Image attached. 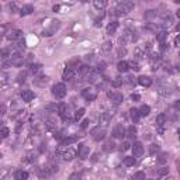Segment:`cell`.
Returning a JSON list of instances; mask_svg holds the SVG:
<instances>
[{
	"instance_id": "cell-1",
	"label": "cell",
	"mask_w": 180,
	"mask_h": 180,
	"mask_svg": "<svg viewBox=\"0 0 180 180\" xmlns=\"http://www.w3.org/2000/svg\"><path fill=\"white\" fill-rule=\"evenodd\" d=\"M134 7H135V3L131 1V0H127V1H121V3H118V4L113 9L111 14L114 16H124V14H127L130 11L132 10Z\"/></svg>"
},
{
	"instance_id": "cell-2",
	"label": "cell",
	"mask_w": 180,
	"mask_h": 180,
	"mask_svg": "<svg viewBox=\"0 0 180 180\" xmlns=\"http://www.w3.org/2000/svg\"><path fill=\"white\" fill-rule=\"evenodd\" d=\"M90 135H91V138H93L94 141L100 142V141H103V139L106 138V135H107L106 128H103L101 125H99V127H94L91 131H90Z\"/></svg>"
},
{
	"instance_id": "cell-3",
	"label": "cell",
	"mask_w": 180,
	"mask_h": 180,
	"mask_svg": "<svg viewBox=\"0 0 180 180\" xmlns=\"http://www.w3.org/2000/svg\"><path fill=\"white\" fill-rule=\"evenodd\" d=\"M52 96L55 99H64L66 96V86L64 83H56L52 86Z\"/></svg>"
},
{
	"instance_id": "cell-4",
	"label": "cell",
	"mask_w": 180,
	"mask_h": 180,
	"mask_svg": "<svg viewBox=\"0 0 180 180\" xmlns=\"http://www.w3.org/2000/svg\"><path fill=\"white\" fill-rule=\"evenodd\" d=\"M23 64H24V58L21 56V53L16 52L10 56V62H9V64H3V66H4V68L7 65H11V66H21Z\"/></svg>"
},
{
	"instance_id": "cell-5",
	"label": "cell",
	"mask_w": 180,
	"mask_h": 180,
	"mask_svg": "<svg viewBox=\"0 0 180 180\" xmlns=\"http://www.w3.org/2000/svg\"><path fill=\"white\" fill-rule=\"evenodd\" d=\"M82 96H83V99L86 101H93L96 100V97H97V91L94 89H91V87H86V89L82 90Z\"/></svg>"
},
{
	"instance_id": "cell-6",
	"label": "cell",
	"mask_w": 180,
	"mask_h": 180,
	"mask_svg": "<svg viewBox=\"0 0 180 180\" xmlns=\"http://www.w3.org/2000/svg\"><path fill=\"white\" fill-rule=\"evenodd\" d=\"M125 134H127V131H125L124 125H121V124H117L116 127H114V130H113V137L118 138V139L124 138V135H125Z\"/></svg>"
},
{
	"instance_id": "cell-7",
	"label": "cell",
	"mask_w": 180,
	"mask_h": 180,
	"mask_svg": "<svg viewBox=\"0 0 180 180\" xmlns=\"http://www.w3.org/2000/svg\"><path fill=\"white\" fill-rule=\"evenodd\" d=\"M21 34L23 32L20 31V30H11L10 32H7V35H6V37H7V40H10V41H20V40H21Z\"/></svg>"
},
{
	"instance_id": "cell-8",
	"label": "cell",
	"mask_w": 180,
	"mask_h": 180,
	"mask_svg": "<svg viewBox=\"0 0 180 180\" xmlns=\"http://www.w3.org/2000/svg\"><path fill=\"white\" fill-rule=\"evenodd\" d=\"M132 152H134V156L135 158H139V156H142L143 152H145V149H143V145L141 142H135L132 145Z\"/></svg>"
},
{
	"instance_id": "cell-9",
	"label": "cell",
	"mask_w": 180,
	"mask_h": 180,
	"mask_svg": "<svg viewBox=\"0 0 180 180\" xmlns=\"http://www.w3.org/2000/svg\"><path fill=\"white\" fill-rule=\"evenodd\" d=\"M89 156V148L86 146L85 143H80L78 148V158L79 159H86Z\"/></svg>"
},
{
	"instance_id": "cell-10",
	"label": "cell",
	"mask_w": 180,
	"mask_h": 180,
	"mask_svg": "<svg viewBox=\"0 0 180 180\" xmlns=\"http://www.w3.org/2000/svg\"><path fill=\"white\" fill-rule=\"evenodd\" d=\"M108 97H110V100L114 104H120L122 101V99H124L121 93H117V91H108Z\"/></svg>"
},
{
	"instance_id": "cell-11",
	"label": "cell",
	"mask_w": 180,
	"mask_h": 180,
	"mask_svg": "<svg viewBox=\"0 0 180 180\" xmlns=\"http://www.w3.org/2000/svg\"><path fill=\"white\" fill-rule=\"evenodd\" d=\"M34 97H35V94H34V91H31V90H28V89H24L21 90V99L23 101H31L34 100Z\"/></svg>"
},
{
	"instance_id": "cell-12",
	"label": "cell",
	"mask_w": 180,
	"mask_h": 180,
	"mask_svg": "<svg viewBox=\"0 0 180 180\" xmlns=\"http://www.w3.org/2000/svg\"><path fill=\"white\" fill-rule=\"evenodd\" d=\"M138 83L143 87H149V86L152 85V79L149 78V76H139L138 78Z\"/></svg>"
},
{
	"instance_id": "cell-13",
	"label": "cell",
	"mask_w": 180,
	"mask_h": 180,
	"mask_svg": "<svg viewBox=\"0 0 180 180\" xmlns=\"http://www.w3.org/2000/svg\"><path fill=\"white\" fill-rule=\"evenodd\" d=\"M73 76H75V69L68 66V68L64 70V80H66V82H68V80H72Z\"/></svg>"
},
{
	"instance_id": "cell-14",
	"label": "cell",
	"mask_w": 180,
	"mask_h": 180,
	"mask_svg": "<svg viewBox=\"0 0 180 180\" xmlns=\"http://www.w3.org/2000/svg\"><path fill=\"white\" fill-rule=\"evenodd\" d=\"M75 155H78V152H75L72 148H68V151H65L64 154H62V158L65 160H72L75 158Z\"/></svg>"
},
{
	"instance_id": "cell-15",
	"label": "cell",
	"mask_w": 180,
	"mask_h": 180,
	"mask_svg": "<svg viewBox=\"0 0 180 180\" xmlns=\"http://www.w3.org/2000/svg\"><path fill=\"white\" fill-rule=\"evenodd\" d=\"M117 28H118V23H117V21H111V23H108V26H107L106 31H107V34H108V35H113V34L117 31Z\"/></svg>"
},
{
	"instance_id": "cell-16",
	"label": "cell",
	"mask_w": 180,
	"mask_h": 180,
	"mask_svg": "<svg viewBox=\"0 0 180 180\" xmlns=\"http://www.w3.org/2000/svg\"><path fill=\"white\" fill-rule=\"evenodd\" d=\"M117 69H118V72H121V73L124 72L125 73L128 69H130V64H128L127 61H120L118 65H117Z\"/></svg>"
},
{
	"instance_id": "cell-17",
	"label": "cell",
	"mask_w": 180,
	"mask_h": 180,
	"mask_svg": "<svg viewBox=\"0 0 180 180\" xmlns=\"http://www.w3.org/2000/svg\"><path fill=\"white\" fill-rule=\"evenodd\" d=\"M32 11H34V7L31 4H26L20 9V14L21 16H28V14H31Z\"/></svg>"
},
{
	"instance_id": "cell-18",
	"label": "cell",
	"mask_w": 180,
	"mask_h": 180,
	"mask_svg": "<svg viewBox=\"0 0 180 180\" xmlns=\"http://www.w3.org/2000/svg\"><path fill=\"white\" fill-rule=\"evenodd\" d=\"M14 179L16 180H27L28 179V173L26 170H17L14 173Z\"/></svg>"
},
{
	"instance_id": "cell-19",
	"label": "cell",
	"mask_w": 180,
	"mask_h": 180,
	"mask_svg": "<svg viewBox=\"0 0 180 180\" xmlns=\"http://www.w3.org/2000/svg\"><path fill=\"white\" fill-rule=\"evenodd\" d=\"M130 116H131V120L137 124V122L139 121L141 114H139V110H137V108H131V110H130Z\"/></svg>"
},
{
	"instance_id": "cell-20",
	"label": "cell",
	"mask_w": 180,
	"mask_h": 180,
	"mask_svg": "<svg viewBox=\"0 0 180 180\" xmlns=\"http://www.w3.org/2000/svg\"><path fill=\"white\" fill-rule=\"evenodd\" d=\"M45 128L49 130V131H52L56 128V121H55V118H48L47 121H45Z\"/></svg>"
},
{
	"instance_id": "cell-21",
	"label": "cell",
	"mask_w": 180,
	"mask_h": 180,
	"mask_svg": "<svg viewBox=\"0 0 180 180\" xmlns=\"http://www.w3.org/2000/svg\"><path fill=\"white\" fill-rule=\"evenodd\" d=\"M76 141H78V137H66L64 141L61 142V146H69L70 143L76 142Z\"/></svg>"
},
{
	"instance_id": "cell-22",
	"label": "cell",
	"mask_w": 180,
	"mask_h": 180,
	"mask_svg": "<svg viewBox=\"0 0 180 180\" xmlns=\"http://www.w3.org/2000/svg\"><path fill=\"white\" fill-rule=\"evenodd\" d=\"M110 118H111V114H108V113H103V114L100 116V124L107 125V124L110 122Z\"/></svg>"
},
{
	"instance_id": "cell-23",
	"label": "cell",
	"mask_w": 180,
	"mask_h": 180,
	"mask_svg": "<svg viewBox=\"0 0 180 180\" xmlns=\"http://www.w3.org/2000/svg\"><path fill=\"white\" fill-rule=\"evenodd\" d=\"M93 6H94L97 10H103V9L107 6V1L106 0H94V1H93Z\"/></svg>"
},
{
	"instance_id": "cell-24",
	"label": "cell",
	"mask_w": 180,
	"mask_h": 180,
	"mask_svg": "<svg viewBox=\"0 0 180 180\" xmlns=\"http://www.w3.org/2000/svg\"><path fill=\"white\" fill-rule=\"evenodd\" d=\"M149 113H151V107L146 106V104L141 106V108H139V114H141V117H146V116H149Z\"/></svg>"
},
{
	"instance_id": "cell-25",
	"label": "cell",
	"mask_w": 180,
	"mask_h": 180,
	"mask_svg": "<svg viewBox=\"0 0 180 180\" xmlns=\"http://www.w3.org/2000/svg\"><path fill=\"white\" fill-rule=\"evenodd\" d=\"M166 37H168L166 31H158V34H156V40H158L160 44H165V40H166Z\"/></svg>"
},
{
	"instance_id": "cell-26",
	"label": "cell",
	"mask_w": 180,
	"mask_h": 180,
	"mask_svg": "<svg viewBox=\"0 0 180 180\" xmlns=\"http://www.w3.org/2000/svg\"><path fill=\"white\" fill-rule=\"evenodd\" d=\"M41 68H42V65L41 64H32L31 66H30V72H31L32 75H35L41 70Z\"/></svg>"
},
{
	"instance_id": "cell-27",
	"label": "cell",
	"mask_w": 180,
	"mask_h": 180,
	"mask_svg": "<svg viewBox=\"0 0 180 180\" xmlns=\"http://www.w3.org/2000/svg\"><path fill=\"white\" fill-rule=\"evenodd\" d=\"M124 165L127 166V168H131L135 165V158L132 156H127V158H124Z\"/></svg>"
},
{
	"instance_id": "cell-28",
	"label": "cell",
	"mask_w": 180,
	"mask_h": 180,
	"mask_svg": "<svg viewBox=\"0 0 180 180\" xmlns=\"http://www.w3.org/2000/svg\"><path fill=\"white\" fill-rule=\"evenodd\" d=\"M165 122H166V116H165V114H159V116L156 117V124H158V127L165 125Z\"/></svg>"
},
{
	"instance_id": "cell-29",
	"label": "cell",
	"mask_w": 180,
	"mask_h": 180,
	"mask_svg": "<svg viewBox=\"0 0 180 180\" xmlns=\"http://www.w3.org/2000/svg\"><path fill=\"white\" fill-rule=\"evenodd\" d=\"M49 80V78L48 76H40L38 79H35V83L40 86H44V85H47V82Z\"/></svg>"
},
{
	"instance_id": "cell-30",
	"label": "cell",
	"mask_w": 180,
	"mask_h": 180,
	"mask_svg": "<svg viewBox=\"0 0 180 180\" xmlns=\"http://www.w3.org/2000/svg\"><path fill=\"white\" fill-rule=\"evenodd\" d=\"M127 135L130 138H135L137 137V128H135V125H131V127L127 130Z\"/></svg>"
},
{
	"instance_id": "cell-31",
	"label": "cell",
	"mask_w": 180,
	"mask_h": 180,
	"mask_svg": "<svg viewBox=\"0 0 180 180\" xmlns=\"http://www.w3.org/2000/svg\"><path fill=\"white\" fill-rule=\"evenodd\" d=\"M85 113H86L85 108H79L78 111L75 113V118H73V120H75V121H79L80 118H82V117L85 116Z\"/></svg>"
},
{
	"instance_id": "cell-32",
	"label": "cell",
	"mask_w": 180,
	"mask_h": 180,
	"mask_svg": "<svg viewBox=\"0 0 180 180\" xmlns=\"http://www.w3.org/2000/svg\"><path fill=\"white\" fill-rule=\"evenodd\" d=\"M114 146H116V145H114V141H113V139H108V141L104 143V151H107V152H108V151H113Z\"/></svg>"
},
{
	"instance_id": "cell-33",
	"label": "cell",
	"mask_w": 180,
	"mask_h": 180,
	"mask_svg": "<svg viewBox=\"0 0 180 180\" xmlns=\"http://www.w3.org/2000/svg\"><path fill=\"white\" fill-rule=\"evenodd\" d=\"M27 79V72H20L17 75V83H24Z\"/></svg>"
},
{
	"instance_id": "cell-34",
	"label": "cell",
	"mask_w": 180,
	"mask_h": 180,
	"mask_svg": "<svg viewBox=\"0 0 180 180\" xmlns=\"http://www.w3.org/2000/svg\"><path fill=\"white\" fill-rule=\"evenodd\" d=\"M159 145H156V143H152L151 146H149V154L151 155H156L159 152Z\"/></svg>"
},
{
	"instance_id": "cell-35",
	"label": "cell",
	"mask_w": 180,
	"mask_h": 180,
	"mask_svg": "<svg viewBox=\"0 0 180 180\" xmlns=\"http://www.w3.org/2000/svg\"><path fill=\"white\" fill-rule=\"evenodd\" d=\"M122 82H124V79H122L121 76H117V78H114V82H113V86H114V87H120V86L122 85Z\"/></svg>"
},
{
	"instance_id": "cell-36",
	"label": "cell",
	"mask_w": 180,
	"mask_h": 180,
	"mask_svg": "<svg viewBox=\"0 0 180 180\" xmlns=\"http://www.w3.org/2000/svg\"><path fill=\"white\" fill-rule=\"evenodd\" d=\"M134 180H146V177H145V173L143 172H137L135 175L132 176Z\"/></svg>"
},
{
	"instance_id": "cell-37",
	"label": "cell",
	"mask_w": 180,
	"mask_h": 180,
	"mask_svg": "<svg viewBox=\"0 0 180 180\" xmlns=\"http://www.w3.org/2000/svg\"><path fill=\"white\" fill-rule=\"evenodd\" d=\"M155 16H156V10H148L145 13V18H146V20H151V18H154Z\"/></svg>"
},
{
	"instance_id": "cell-38",
	"label": "cell",
	"mask_w": 180,
	"mask_h": 180,
	"mask_svg": "<svg viewBox=\"0 0 180 180\" xmlns=\"http://www.w3.org/2000/svg\"><path fill=\"white\" fill-rule=\"evenodd\" d=\"M106 70V62H100L97 66V73H103Z\"/></svg>"
},
{
	"instance_id": "cell-39",
	"label": "cell",
	"mask_w": 180,
	"mask_h": 180,
	"mask_svg": "<svg viewBox=\"0 0 180 180\" xmlns=\"http://www.w3.org/2000/svg\"><path fill=\"white\" fill-rule=\"evenodd\" d=\"M128 64H130V68L132 69V70H135V72H138V70H139V65H138L135 61H132V62H128Z\"/></svg>"
},
{
	"instance_id": "cell-40",
	"label": "cell",
	"mask_w": 180,
	"mask_h": 180,
	"mask_svg": "<svg viewBox=\"0 0 180 180\" xmlns=\"http://www.w3.org/2000/svg\"><path fill=\"white\" fill-rule=\"evenodd\" d=\"M64 137H65V135H64V132H62V131H59V132H55V135H53V138H55V139H59L61 142H62V141L65 139Z\"/></svg>"
},
{
	"instance_id": "cell-41",
	"label": "cell",
	"mask_w": 180,
	"mask_h": 180,
	"mask_svg": "<svg viewBox=\"0 0 180 180\" xmlns=\"http://www.w3.org/2000/svg\"><path fill=\"white\" fill-rule=\"evenodd\" d=\"M9 134H10V130H9V128H6V127L1 128V138H7Z\"/></svg>"
},
{
	"instance_id": "cell-42",
	"label": "cell",
	"mask_w": 180,
	"mask_h": 180,
	"mask_svg": "<svg viewBox=\"0 0 180 180\" xmlns=\"http://www.w3.org/2000/svg\"><path fill=\"white\" fill-rule=\"evenodd\" d=\"M9 56H11L10 52H9V49H3V51H1V58H3V61H6Z\"/></svg>"
},
{
	"instance_id": "cell-43",
	"label": "cell",
	"mask_w": 180,
	"mask_h": 180,
	"mask_svg": "<svg viewBox=\"0 0 180 180\" xmlns=\"http://www.w3.org/2000/svg\"><path fill=\"white\" fill-rule=\"evenodd\" d=\"M103 17H104V14H101L100 17H97L94 20V27H100L101 26V20H103Z\"/></svg>"
},
{
	"instance_id": "cell-44",
	"label": "cell",
	"mask_w": 180,
	"mask_h": 180,
	"mask_svg": "<svg viewBox=\"0 0 180 180\" xmlns=\"http://www.w3.org/2000/svg\"><path fill=\"white\" fill-rule=\"evenodd\" d=\"M120 149H121V151H128V149H130V143H128L127 141L122 142L121 145H120Z\"/></svg>"
},
{
	"instance_id": "cell-45",
	"label": "cell",
	"mask_w": 180,
	"mask_h": 180,
	"mask_svg": "<svg viewBox=\"0 0 180 180\" xmlns=\"http://www.w3.org/2000/svg\"><path fill=\"white\" fill-rule=\"evenodd\" d=\"M82 179V175L80 173H73V175L69 177V180H80Z\"/></svg>"
},
{
	"instance_id": "cell-46",
	"label": "cell",
	"mask_w": 180,
	"mask_h": 180,
	"mask_svg": "<svg viewBox=\"0 0 180 180\" xmlns=\"http://www.w3.org/2000/svg\"><path fill=\"white\" fill-rule=\"evenodd\" d=\"M103 49H104L106 52H108V51L111 49V42H108V41H107V42H104V45H103Z\"/></svg>"
},
{
	"instance_id": "cell-47",
	"label": "cell",
	"mask_w": 180,
	"mask_h": 180,
	"mask_svg": "<svg viewBox=\"0 0 180 180\" xmlns=\"http://www.w3.org/2000/svg\"><path fill=\"white\" fill-rule=\"evenodd\" d=\"M166 173H169V169H168V168H162V169L158 172L159 176H163V175H166Z\"/></svg>"
},
{
	"instance_id": "cell-48",
	"label": "cell",
	"mask_w": 180,
	"mask_h": 180,
	"mask_svg": "<svg viewBox=\"0 0 180 180\" xmlns=\"http://www.w3.org/2000/svg\"><path fill=\"white\" fill-rule=\"evenodd\" d=\"M125 82H127V83H130V85H135V80H134V76H127V79H125Z\"/></svg>"
},
{
	"instance_id": "cell-49",
	"label": "cell",
	"mask_w": 180,
	"mask_h": 180,
	"mask_svg": "<svg viewBox=\"0 0 180 180\" xmlns=\"http://www.w3.org/2000/svg\"><path fill=\"white\" fill-rule=\"evenodd\" d=\"M9 9L11 10V13H16V11H17V6H16V3H10V4H9Z\"/></svg>"
},
{
	"instance_id": "cell-50",
	"label": "cell",
	"mask_w": 180,
	"mask_h": 180,
	"mask_svg": "<svg viewBox=\"0 0 180 180\" xmlns=\"http://www.w3.org/2000/svg\"><path fill=\"white\" fill-rule=\"evenodd\" d=\"M166 156H168L166 154H162L159 156V162H160V163H165V162H166Z\"/></svg>"
},
{
	"instance_id": "cell-51",
	"label": "cell",
	"mask_w": 180,
	"mask_h": 180,
	"mask_svg": "<svg viewBox=\"0 0 180 180\" xmlns=\"http://www.w3.org/2000/svg\"><path fill=\"white\" fill-rule=\"evenodd\" d=\"M89 120H83V122H82V128H83V130H85V128H87L89 127Z\"/></svg>"
},
{
	"instance_id": "cell-52",
	"label": "cell",
	"mask_w": 180,
	"mask_h": 180,
	"mask_svg": "<svg viewBox=\"0 0 180 180\" xmlns=\"http://www.w3.org/2000/svg\"><path fill=\"white\" fill-rule=\"evenodd\" d=\"M175 45H176V47H179V48H180V34L175 38Z\"/></svg>"
},
{
	"instance_id": "cell-53",
	"label": "cell",
	"mask_w": 180,
	"mask_h": 180,
	"mask_svg": "<svg viewBox=\"0 0 180 180\" xmlns=\"http://www.w3.org/2000/svg\"><path fill=\"white\" fill-rule=\"evenodd\" d=\"M131 99H132L134 101H139V100H141V96H139V94H132V96H131Z\"/></svg>"
},
{
	"instance_id": "cell-54",
	"label": "cell",
	"mask_w": 180,
	"mask_h": 180,
	"mask_svg": "<svg viewBox=\"0 0 180 180\" xmlns=\"http://www.w3.org/2000/svg\"><path fill=\"white\" fill-rule=\"evenodd\" d=\"M40 152H42V154H44V152H47V146H45L44 143L41 145V148H40Z\"/></svg>"
},
{
	"instance_id": "cell-55",
	"label": "cell",
	"mask_w": 180,
	"mask_h": 180,
	"mask_svg": "<svg viewBox=\"0 0 180 180\" xmlns=\"http://www.w3.org/2000/svg\"><path fill=\"white\" fill-rule=\"evenodd\" d=\"M175 108H176V110H180V100H177L175 103Z\"/></svg>"
},
{
	"instance_id": "cell-56",
	"label": "cell",
	"mask_w": 180,
	"mask_h": 180,
	"mask_svg": "<svg viewBox=\"0 0 180 180\" xmlns=\"http://www.w3.org/2000/svg\"><path fill=\"white\" fill-rule=\"evenodd\" d=\"M59 9H61V6H58V4H56V6H53V11H58Z\"/></svg>"
},
{
	"instance_id": "cell-57",
	"label": "cell",
	"mask_w": 180,
	"mask_h": 180,
	"mask_svg": "<svg viewBox=\"0 0 180 180\" xmlns=\"http://www.w3.org/2000/svg\"><path fill=\"white\" fill-rule=\"evenodd\" d=\"M97 156H99V155H97V154H94V155H93V160H94V162H96V160H97Z\"/></svg>"
},
{
	"instance_id": "cell-58",
	"label": "cell",
	"mask_w": 180,
	"mask_h": 180,
	"mask_svg": "<svg viewBox=\"0 0 180 180\" xmlns=\"http://www.w3.org/2000/svg\"><path fill=\"white\" fill-rule=\"evenodd\" d=\"M176 31H179V32H180V23L177 24V26H176Z\"/></svg>"
},
{
	"instance_id": "cell-59",
	"label": "cell",
	"mask_w": 180,
	"mask_h": 180,
	"mask_svg": "<svg viewBox=\"0 0 180 180\" xmlns=\"http://www.w3.org/2000/svg\"><path fill=\"white\" fill-rule=\"evenodd\" d=\"M176 16H177V17H179V18H180V9H179V10H177V11H176Z\"/></svg>"
},
{
	"instance_id": "cell-60",
	"label": "cell",
	"mask_w": 180,
	"mask_h": 180,
	"mask_svg": "<svg viewBox=\"0 0 180 180\" xmlns=\"http://www.w3.org/2000/svg\"><path fill=\"white\" fill-rule=\"evenodd\" d=\"M177 70H180V62L177 64Z\"/></svg>"
},
{
	"instance_id": "cell-61",
	"label": "cell",
	"mask_w": 180,
	"mask_h": 180,
	"mask_svg": "<svg viewBox=\"0 0 180 180\" xmlns=\"http://www.w3.org/2000/svg\"><path fill=\"white\" fill-rule=\"evenodd\" d=\"M179 138H180V131H179Z\"/></svg>"
}]
</instances>
